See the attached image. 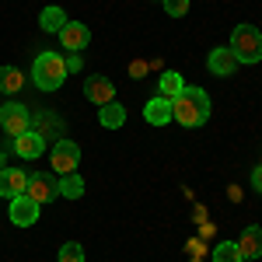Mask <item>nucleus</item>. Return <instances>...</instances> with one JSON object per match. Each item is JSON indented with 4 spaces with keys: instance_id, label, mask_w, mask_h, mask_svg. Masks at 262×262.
I'll list each match as a JSON object with an SVG mask.
<instances>
[{
    "instance_id": "nucleus-12",
    "label": "nucleus",
    "mask_w": 262,
    "mask_h": 262,
    "mask_svg": "<svg viewBox=\"0 0 262 262\" xmlns=\"http://www.w3.org/2000/svg\"><path fill=\"white\" fill-rule=\"evenodd\" d=\"M238 252H242V259L255 262L262 255V227L259 224H252V227H245L242 238H238Z\"/></svg>"
},
{
    "instance_id": "nucleus-8",
    "label": "nucleus",
    "mask_w": 262,
    "mask_h": 262,
    "mask_svg": "<svg viewBox=\"0 0 262 262\" xmlns=\"http://www.w3.org/2000/svg\"><path fill=\"white\" fill-rule=\"evenodd\" d=\"M25 189H28V175L21 168H0V196L4 200L25 196Z\"/></svg>"
},
{
    "instance_id": "nucleus-25",
    "label": "nucleus",
    "mask_w": 262,
    "mask_h": 262,
    "mask_svg": "<svg viewBox=\"0 0 262 262\" xmlns=\"http://www.w3.org/2000/svg\"><path fill=\"white\" fill-rule=\"evenodd\" d=\"M189 252H192V255H196V259H200L203 252H206V245H203L200 238H192V242H189Z\"/></svg>"
},
{
    "instance_id": "nucleus-24",
    "label": "nucleus",
    "mask_w": 262,
    "mask_h": 262,
    "mask_svg": "<svg viewBox=\"0 0 262 262\" xmlns=\"http://www.w3.org/2000/svg\"><path fill=\"white\" fill-rule=\"evenodd\" d=\"M129 74H133V77H137V81H140L143 74H147V63H143V60H137V63H129Z\"/></svg>"
},
{
    "instance_id": "nucleus-16",
    "label": "nucleus",
    "mask_w": 262,
    "mask_h": 262,
    "mask_svg": "<svg viewBox=\"0 0 262 262\" xmlns=\"http://www.w3.org/2000/svg\"><path fill=\"white\" fill-rule=\"evenodd\" d=\"M158 88H161V98H179L182 88H185V81H182V74H175V70H164L161 77H158Z\"/></svg>"
},
{
    "instance_id": "nucleus-27",
    "label": "nucleus",
    "mask_w": 262,
    "mask_h": 262,
    "mask_svg": "<svg viewBox=\"0 0 262 262\" xmlns=\"http://www.w3.org/2000/svg\"><path fill=\"white\" fill-rule=\"evenodd\" d=\"M252 185H255V189H259V192H262V164H259V168H255V171H252Z\"/></svg>"
},
{
    "instance_id": "nucleus-26",
    "label": "nucleus",
    "mask_w": 262,
    "mask_h": 262,
    "mask_svg": "<svg viewBox=\"0 0 262 262\" xmlns=\"http://www.w3.org/2000/svg\"><path fill=\"white\" fill-rule=\"evenodd\" d=\"M192 221H196V224H206V206H200V203H196V210H192Z\"/></svg>"
},
{
    "instance_id": "nucleus-22",
    "label": "nucleus",
    "mask_w": 262,
    "mask_h": 262,
    "mask_svg": "<svg viewBox=\"0 0 262 262\" xmlns=\"http://www.w3.org/2000/svg\"><path fill=\"white\" fill-rule=\"evenodd\" d=\"M164 4V11L171 14V18H182L185 11H189V0H161Z\"/></svg>"
},
{
    "instance_id": "nucleus-14",
    "label": "nucleus",
    "mask_w": 262,
    "mask_h": 262,
    "mask_svg": "<svg viewBox=\"0 0 262 262\" xmlns=\"http://www.w3.org/2000/svg\"><path fill=\"white\" fill-rule=\"evenodd\" d=\"M143 119L150 122V126H168V122H171V101L161 98V95H154V98L143 105Z\"/></svg>"
},
{
    "instance_id": "nucleus-4",
    "label": "nucleus",
    "mask_w": 262,
    "mask_h": 262,
    "mask_svg": "<svg viewBox=\"0 0 262 262\" xmlns=\"http://www.w3.org/2000/svg\"><path fill=\"white\" fill-rule=\"evenodd\" d=\"M0 129H4L7 137H21V133H28V129H32L28 105H21V101H7V105H0Z\"/></svg>"
},
{
    "instance_id": "nucleus-19",
    "label": "nucleus",
    "mask_w": 262,
    "mask_h": 262,
    "mask_svg": "<svg viewBox=\"0 0 262 262\" xmlns=\"http://www.w3.org/2000/svg\"><path fill=\"white\" fill-rule=\"evenodd\" d=\"M39 25H42V32H60L63 25H67L63 7H46V11L39 14Z\"/></svg>"
},
{
    "instance_id": "nucleus-17",
    "label": "nucleus",
    "mask_w": 262,
    "mask_h": 262,
    "mask_svg": "<svg viewBox=\"0 0 262 262\" xmlns=\"http://www.w3.org/2000/svg\"><path fill=\"white\" fill-rule=\"evenodd\" d=\"M21 84H25V74L18 67H0V95H14L21 91Z\"/></svg>"
},
{
    "instance_id": "nucleus-15",
    "label": "nucleus",
    "mask_w": 262,
    "mask_h": 262,
    "mask_svg": "<svg viewBox=\"0 0 262 262\" xmlns=\"http://www.w3.org/2000/svg\"><path fill=\"white\" fill-rule=\"evenodd\" d=\"M98 122L105 126V129H119L122 122H126V108H122L119 101H108V105H101Z\"/></svg>"
},
{
    "instance_id": "nucleus-11",
    "label": "nucleus",
    "mask_w": 262,
    "mask_h": 262,
    "mask_svg": "<svg viewBox=\"0 0 262 262\" xmlns=\"http://www.w3.org/2000/svg\"><path fill=\"white\" fill-rule=\"evenodd\" d=\"M84 95L95 105H108V101H116V84L108 77H88L84 81Z\"/></svg>"
},
{
    "instance_id": "nucleus-10",
    "label": "nucleus",
    "mask_w": 262,
    "mask_h": 262,
    "mask_svg": "<svg viewBox=\"0 0 262 262\" xmlns=\"http://www.w3.org/2000/svg\"><path fill=\"white\" fill-rule=\"evenodd\" d=\"M206 67H210V74H217V77H231L234 70H238V56L231 53V46L227 49H210V56H206Z\"/></svg>"
},
{
    "instance_id": "nucleus-3",
    "label": "nucleus",
    "mask_w": 262,
    "mask_h": 262,
    "mask_svg": "<svg viewBox=\"0 0 262 262\" xmlns=\"http://www.w3.org/2000/svg\"><path fill=\"white\" fill-rule=\"evenodd\" d=\"M231 53L238 63H259L262 60V32L255 25H238L231 35Z\"/></svg>"
},
{
    "instance_id": "nucleus-28",
    "label": "nucleus",
    "mask_w": 262,
    "mask_h": 262,
    "mask_svg": "<svg viewBox=\"0 0 262 262\" xmlns=\"http://www.w3.org/2000/svg\"><path fill=\"white\" fill-rule=\"evenodd\" d=\"M192 262H200V259H192Z\"/></svg>"
},
{
    "instance_id": "nucleus-6",
    "label": "nucleus",
    "mask_w": 262,
    "mask_h": 262,
    "mask_svg": "<svg viewBox=\"0 0 262 262\" xmlns=\"http://www.w3.org/2000/svg\"><path fill=\"white\" fill-rule=\"evenodd\" d=\"M77 161H81V147L74 140H56L53 143V168H56V175L77 171Z\"/></svg>"
},
{
    "instance_id": "nucleus-7",
    "label": "nucleus",
    "mask_w": 262,
    "mask_h": 262,
    "mask_svg": "<svg viewBox=\"0 0 262 262\" xmlns=\"http://www.w3.org/2000/svg\"><path fill=\"white\" fill-rule=\"evenodd\" d=\"M56 35H60V42H63L67 53H84V46L91 42V32L84 28V21H67Z\"/></svg>"
},
{
    "instance_id": "nucleus-29",
    "label": "nucleus",
    "mask_w": 262,
    "mask_h": 262,
    "mask_svg": "<svg viewBox=\"0 0 262 262\" xmlns=\"http://www.w3.org/2000/svg\"><path fill=\"white\" fill-rule=\"evenodd\" d=\"M242 262H248V259H242Z\"/></svg>"
},
{
    "instance_id": "nucleus-18",
    "label": "nucleus",
    "mask_w": 262,
    "mask_h": 262,
    "mask_svg": "<svg viewBox=\"0 0 262 262\" xmlns=\"http://www.w3.org/2000/svg\"><path fill=\"white\" fill-rule=\"evenodd\" d=\"M60 196L63 200H81L84 196V179L77 175V171H70V175L60 179Z\"/></svg>"
},
{
    "instance_id": "nucleus-23",
    "label": "nucleus",
    "mask_w": 262,
    "mask_h": 262,
    "mask_svg": "<svg viewBox=\"0 0 262 262\" xmlns=\"http://www.w3.org/2000/svg\"><path fill=\"white\" fill-rule=\"evenodd\" d=\"M81 67H84L81 53H70V56H67V74H77V70H81Z\"/></svg>"
},
{
    "instance_id": "nucleus-1",
    "label": "nucleus",
    "mask_w": 262,
    "mask_h": 262,
    "mask_svg": "<svg viewBox=\"0 0 262 262\" xmlns=\"http://www.w3.org/2000/svg\"><path fill=\"white\" fill-rule=\"evenodd\" d=\"M171 119L185 126V129H196L210 119V95L203 88H182L179 98H171Z\"/></svg>"
},
{
    "instance_id": "nucleus-13",
    "label": "nucleus",
    "mask_w": 262,
    "mask_h": 262,
    "mask_svg": "<svg viewBox=\"0 0 262 262\" xmlns=\"http://www.w3.org/2000/svg\"><path fill=\"white\" fill-rule=\"evenodd\" d=\"M14 150H18V158H25V161H35L42 150H46V140H42V133L28 129V133L14 137Z\"/></svg>"
},
{
    "instance_id": "nucleus-2",
    "label": "nucleus",
    "mask_w": 262,
    "mask_h": 262,
    "mask_svg": "<svg viewBox=\"0 0 262 262\" xmlns=\"http://www.w3.org/2000/svg\"><path fill=\"white\" fill-rule=\"evenodd\" d=\"M32 81L39 91H56L67 81V60L60 53H39L32 63Z\"/></svg>"
},
{
    "instance_id": "nucleus-21",
    "label": "nucleus",
    "mask_w": 262,
    "mask_h": 262,
    "mask_svg": "<svg viewBox=\"0 0 262 262\" xmlns=\"http://www.w3.org/2000/svg\"><path fill=\"white\" fill-rule=\"evenodd\" d=\"M60 262H84V245L67 242V245L60 248Z\"/></svg>"
},
{
    "instance_id": "nucleus-9",
    "label": "nucleus",
    "mask_w": 262,
    "mask_h": 262,
    "mask_svg": "<svg viewBox=\"0 0 262 262\" xmlns=\"http://www.w3.org/2000/svg\"><path fill=\"white\" fill-rule=\"evenodd\" d=\"M11 221L18 224V227H32V224L39 221V203L32 200V196H14L11 200Z\"/></svg>"
},
{
    "instance_id": "nucleus-20",
    "label": "nucleus",
    "mask_w": 262,
    "mask_h": 262,
    "mask_svg": "<svg viewBox=\"0 0 262 262\" xmlns=\"http://www.w3.org/2000/svg\"><path fill=\"white\" fill-rule=\"evenodd\" d=\"M213 262H242V252H238V242H221L213 245Z\"/></svg>"
},
{
    "instance_id": "nucleus-5",
    "label": "nucleus",
    "mask_w": 262,
    "mask_h": 262,
    "mask_svg": "<svg viewBox=\"0 0 262 262\" xmlns=\"http://www.w3.org/2000/svg\"><path fill=\"white\" fill-rule=\"evenodd\" d=\"M25 196H32V200L39 203H53L60 196V182L53 179L49 171H35V175H28V189H25Z\"/></svg>"
}]
</instances>
